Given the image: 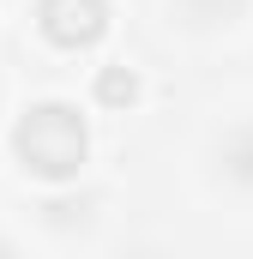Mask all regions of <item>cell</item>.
Segmentation results:
<instances>
[{"label": "cell", "mask_w": 253, "mask_h": 259, "mask_svg": "<svg viewBox=\"0 0 253 259\" xmlns=\"http://www.w3.org/2000/svg\"><path fill=\"white\" fill-rule=\"evenodd\" d=\"M12 151L30 175L43 181H72L85 169V151H91V133H85V115L72 103H36L18 115L12 127Z\"/></svg>", "instance_id": "cell-1"}, {"label": "cell", "mask_w": 253, "mask_h": 259, "mask_svg": "<svg viewBox=\"0 0 253 259\" xmlns=\"http://www.w3.org/2000/svg\"><path fill=\"white\" fill-rule=\"evenodd\" d=\"M36 24L61 49H91L109 30V0H36Z\"/></svg>", "instance_id": "cell-2"}, {"label": "cell", "mask_w": 253, "mask_h": 259, "mask_svg": "<svg viewBox=\"0 0 253 259\" xmlns=\"http://www.w3.org/2000/svg\"><path fill=\"white\" fill-rule=\"evenodd\" d=\"M211 175L229 193L253 199V121H229V127L211 139Z\"/></svg>", "instance_id": "cell-3"}, {"label": "cell", "mask_w": 253, "mask_h": 259, "mask_svg": "<svg viewBox=\"0 0 253 259\" xmlns=\"http://www.w3.org/2000/svg\"><path fill=\"white\" fill-rule=\"evenodd\" d=\"M169 12L187 30H229L235 18H247V0H169Z\"/></svg>", "instance_id": "cell-4"}, {"label": "cell", "mask_w": 253, "mask_h": 259, "mask_svg": "<svg viewBox=\"0 0 253 259\" xmlns=\"http://www.w3.org/2000/svg\"><path fill=\"white\" fill-rule=\"evenodd\" d=\"M97 91H103V103H121V97H133V72H121V66H109V72L97 78Z\"/></svg>", "instance_id": "cell-5"}]
</instances>
